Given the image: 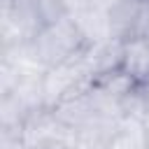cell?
<instances>
[{"instance_id":"cell-9","label":"cell","mask_w":149,"mask_h":149,"mask_svg":"<svg viewBox=\"0 0 149 149\" xmlns=\"http://www.w3.org/2000/svg\"><path fill=\"white\" fill-rule=\"evenodd\" d=\"M0 149H30L19 130H0Z\"/></svg>"},{"instance_id":"cell-8","label":"cell","mask_w":149,"mask_h":149,"mask_svg":"<svg viewBox=\"0 0 149 149\" xmlns=\"http://www.w3.org/2000/svg\"><path fill=\"white\" fill-rule=\"evenodd\" d=\"M37 9H40V16H42V23H56L65 16H72L70 7L65 0H37Z\"/></svg>"},{"instance_id":"cell-3","label":"cell","mask_w":149,"mask_h":149,"mask_svg":"<svg viewBox=\"0 0 149 149\" xmlns=\"http://www.w3.org/2000/svg\"><path fill=\"white\" fill-rule=\"evenodd\" d=\"M109 30L114 40L130 42L149 33V2L147 0H119L109 12Z\"/></svg>"},{"instance_id":"cell-14","label":"cell","mask_w":149,"mask_h":149,"mask_svg":"<svg viewBox=\"0 0 149 149\" xmlns=\"http://www.w3.org/2000/svg\"><path fill=\"white\" fill-rule=\"evenodd\" d=\"M147 35H149V33H147Z\"/></svg>"},{"instance_id":"cell-12","label":"cell","mask_w":149,"mask_h":149,"mask_svg":"<svg viewBox=\"0 0 149 149\" xmlns=\"http://www.w3.org/2000/svg\"><path fill=\"white\" fill-rule=\"evenodd\" d=\"M142 126H144V137H147V149H149V114L142 119Z\"/></svg>"},{"instance_id":"cell-10","label":"cell","mask_w":149,"mask_h":149,"mask_svg":"<svg viewBox=\"0 0 149 149\" xmlns=\"http://www.w3.org/2000/svg\"><path fill=\"white\" fill-rule=\"evenodd\" d=\"M30 149H72V147H70V137H56V140H47L42 144H35Z\"/></svg>"},{"instance_id":"cell-5","label":"cell","mask_w":149,"mask_h":149,"mask_svg":"<svg viewBox=\"0 0 149 149\" xmlns=\"http://www.w3.org/2000/svg\"><path fill=\"white\" fill-rule=\"evenodd\" d=\"M72 19H74V23H77V28H79V33H81V37L86 40L88 47L112 40L107 12L95 9V7H91V5L86 2L81 9H77V12L72 14Z\"/></svg>"},{"instance_id":"cell-4","label":"cell","mask_w":149,"mask_h":149,"mask_svg":"<svg viewBox=\"0 0 149 149\" xmlns=\"http://www.w3.org/2000/svg\"><path fill=\"white\" fill-rule=\"evenodd\" d=\"M123 49H126V42L114 40V37L107 40V42L86 47L81 58H84V65H86L91 79H98V77H105L109 72L121 70V65H123Z\"/></svg>"},{"instance_id":"cell-7","label":"cell","mask_w":149,"mask_h":149,"mask_svg":"<svg viewBox=\"0 0 149 149\" xmlns=\"http://www.w3.org/2000/svg\"><path fill=\"white\" fill-rule=\"evenodd\" d=\"M109 149H147L142 119H123Z\"/></svg>"},{"instance_id":"cell-6","label":"cell","mask_w":149,"mask_h":149,"mask_svg":"<svg viewBox=\"0 0 149 149\" xmlns=\"http://www.w3.org/2000/svg\"><path fill=\"white\" fill-rule=\"evenodd\" d=\"M121 70L137 86L149 81V35H142V37H135V40L126 42Z\"/></svg>"},{"instance_id":"cell-2","label":"cell","mask_w":149,"mask_h":149,"mask_svg":"<svg viewBox=\"0 0 149 149\" xmlns=\"http://www.w3.org/2000/svg\"><path fill=\"white\" fill-rule=\"evenodd\" d=\"M81 56L74 58V61H68L63 65L44 70V74H42V98H44L47 107H56L58 102L68 100L70 95H74L79 91H86L93 84Z\"/></svg>"},{"instance_id":"cell-1","label":"cell","mask_w":149,"mask_h":149,"mask_svg":"<svg viewBox=\"0 0 149 149\" xmlns=\"http://www.w3.org/2000/svg\"><path fill=\"white\" fill-rule=\"evenodd\" d=\"M86 40L81 37L72 16H65L56 23L42 26L23 47V54L40 65L42 70L63 65L68 61L79 58L86 51Z\"/></svg>"},{"instance_id":"cell-13","label":"cell","mask_w":149,"mask_h":149,"mask_svg":"<svg viewBox=\"0 0 149 149\" xmlns=\"http://www.w3.org/2000/svg\"><path fill=\"white\" fill-rule=\"evenodd\" d=\"M147 2H149V0H147Z\"/></svg>"},{"instance_id":"cell-11","label":"cell","mask_w":149,"mask_h":149,"mask_svg":"<svg viewBox=\"0 0 149 149\" xmlns=\"http://www.w3.org/2000/svg\"><path fill=\"white\" fill-rule=\"evenodd\" d=\"M116 2H119V0H88V5H91V7L102 9V12H109V9H112Z\"/></svg>"}]
</instances>
